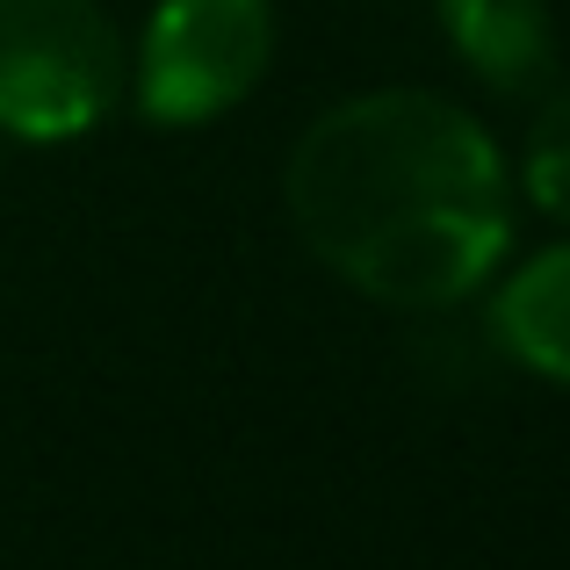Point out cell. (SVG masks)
I'll return each mask as SVG.
<instances>
[{
    "label": "cell",
    "instance_id": "cell-5",
    "mask_svg": "<svg viewBox=\"0 0 570 570\" xmlns=\"http://www.w3.org/2000/svg\"><path fill=\"white\" fill-rule=\"evenodd\" d=\"M491 333L534 368V376L570 383V246L528 261L491 304Z\"/></svg>",
    "mask_w": 570,
    "mask_h": 570
},
{
    "label": "cell",
    "instance_id": "cell-1",
    "mask_svg": "<svg viewBox=\"0 0 570 570\" xmlns=\"http://www.w3.org/2000/svg\"><path fill=\"white\" fill-rule=\"evenodd\" d=\"M282 195L304 246L397 311L455 304L505 253L499 145L476 116L419 87L325 109L296 138Z\"/></svg>",
    "mask_w": 570,
    "mask_h": 570
},
{
    "label": "cell",
    "instance_id": "cell-2",
    "mask_svg": "<svg viewBox=\"0 0 570 570\" xmlns=\"http://www.w3.org/2000/svg\"><path fill=\"white\" fill-rule=\"evenodd\" d=\"M124 95V43L95 0H0V130L80 138Z\"/></svg>",
    "mask_w": 570,
    "mask_h": 570
},
{
    "label": "cell",
    "instance_id": "cell-6",
    "mask_svg": "<svg viewBox=\"0 0 570 570\" xmlns=\"http://www.w3.org/2000/svg\"><path fill=\"white\" fill-rule=\"evenodd\" d=\"M528 188L542 209L570 217V87L549 95V109L534 116V138H528Z\"/></svg>",
    "mask_w": 570,
    "mask_h": 570
},
{
    "label": "cell",
    "instance_id": "cell-4",
    "mask_svg": "<svg viewBox=\"0 0 570 570\" xmlns=\"http://www.w3.org/2000/svg\"><path fill=\"white\" fill-rule=\"evenodd\" d=\"M433 8L476 80L505 87V95H528L549 80V66H557L549 0H433Z\"/></svg>",
    "mask_w": 570,
    "mask_h": 570
},
{
    "label": "cell",
    "instance_id": "cell-3",
    "mask_svg": "<svg viewBox=\"0 0 570 570\" xmlns=\"http://www.w3.org/2000/svg\"><path fill=\"white\" fill-rule=\"evenodd\" d=\"M275 58L267 0H159L138 43V101L153 124H209L261 87Z\"/></svg>",
    "mask_w": 570,
    "mask_h": 570
}]
</instances>
